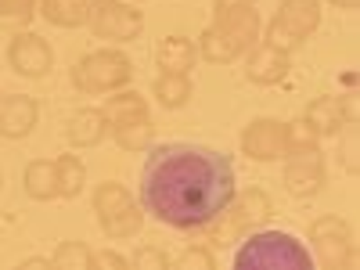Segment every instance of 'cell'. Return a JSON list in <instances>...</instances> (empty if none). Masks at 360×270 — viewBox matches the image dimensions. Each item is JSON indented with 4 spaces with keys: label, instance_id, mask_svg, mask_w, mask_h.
Segmentation results:
<instances>
[{
    "label": "cell",
    "instance_id": "obj_13",
    "mask_svg": "<svg viewBox=\"0 0 360 270\" xmlns=\"http://www.w3.org/2000/svg\"><path fill=\"white\" fill-rule=\"evenodd\" d=\"M0 11H4L8 18H29L33 15V0H0Z\"/></svg>",
    "mask_w": 360,
    "mask_h": 270
},
{
    "label": "cell",
    "instance_id": "obj_6",
    "mask_svg": "<svg viewBox=\"0 0 360 270\" xmlns=\"http://www.w3.org/2000/svg\"><path fill=\"white\" fill-rule=\"evenodd\" d=\"M37 123V105L29 98H8L0 105V134L8 137H25Z\"/></svg>",
    "mask_w": 360,
    "mask_h": 270
},
{
    "label": "cell",
    "instance_id": "obj_11",
    "mask_svg": "<svg viewBox=\"0 0 360 270\" xmlns=\"http://www.w3.org/2000/svg\"><path fill=\"white\" fill-rule=\"evenodd\" d=\"M72 141H79V144H94L98 137H101V115L98 112H79V115H72Z\"/></svg>",
    "mask_w": 360,
    "mask_h": 270
},
{
    "label": "cell",
    "instance_id": "obj_8",
    "mask_svg": "<svg viewBox=\"0 0 360 270\" xmlns=\"http://www.w3.org/2000/svg\"><path fill=\"white\" fill-rule=\"evenodd\" d=\"M44 15L58 25H79L86 18V0H44Z\"/></svg>",
    "mask_w": 360,
    "mask_h": 270
},
{
    "label": "cell",
    "instance_id": "obj_3",
    "mask_svg": "<svg viewBox=\"0 0 360 270\" xmlns=\"http://www.w3.org/2000/svg\"><path fill=\"white\" fill-rule=\"evenodd\" d=\"M90 25H94L98 37H112V40H127L141 29V15L115 4V0H94V11H90Z\"/></svg>",
    "mask_w": 360,
    "mask_h": 270
},
{
    "label": "cell",
    "instance_id": "obj_7",
    "mask_svg": "<svg viewBox=\"0 0 360 270\" xmlns=\"http://www.w3.org/2000/svg\"><path fill=\"white\" fill-rule=\"evenodd\" d=\"M25 188L33 198H51L58 195V169L51 162H33L25 173Z\"/></svg>",
    "mask_w": 360,
    "mask_h": 270
},
{
    "label": "cell",
    "instance_id": "obj_5",
    "mask_svg": "<svg viewBox=\"0 0 360 270\" xmlns=\"http://www.w3.org/2000/svg\"><path fill=\"white\" fill-rule=\"evenodd\" d=\"M8 58H11L15 72H22V76H44V72L51 69V47H47L37 33H22V37H15Z\"/></svg>",
    "mask_w": 360,
    "mask_h": 270
},
{
    "label": "cell",
    "instance_id": "obj_1",
    "mask_svg": "<svg viewBox=\"0 0 360 270\" xmlns=\"http://www.w3.org/2000/svg\"><path fill=\"white\" fill-rule=\"evenodd\" d=\"M234 184L227 152L202 141H166L144 155L141 205L166 227L198 231L231 209Z\"/></svg>",
    "mask_w": 360,
    "mask_h": 270
},
{
    "label": "cell",
    "instance_id": "obj_2",
    "mask_svg": "<svg viewBox=\"0 0 360 270\" xmlns=\"http://www.w3.org/2000/svg\"><path fill=\"white\" fill-rule=\"evenodd\" d=\"M234 266H310L314 256L292 231H259L238 245Z\"/></svg>",
    "mask_w": 360,
    "mask_h": 270
},
{
    "label": "cell",
    "instance_id": "obj_9",
    "mask_svg": "<svg viewBox=\"0 0 360 270\" xmlns=\"http://www.w3.org/2000/svg\"><path fill=\"white\" fill-rule=\"evenodd\" d=\"M159 62H162V69H169V72H184L188 62H191V44L180 40V37L166 40L162 51H159Z\"/></svg>",
    "mask_w": 360,
    "mask_h": 270
},
{
    "label": "cell",
    "instance_id": "obj_4",
    "mask_svg": "<svg viewBox=\"0 0 360 270\" xmlns=\"http://www.w3.org/2000/svg\"><path fill=\"white\" fill-rule=\"evenodd\" d=\"M127 76H130V65H127V58H119V54H94V58H86L83 65H76V83L86 86V90L123 83Z\"/></svg>",
    "mask_w": 360,
    "mask_h": 270
},
{
    "label": "cell",
    "instance_id": "obj_14",
    "mask_svg": "<svg viewBox=\"0 0 360 270\" xmlns=\"http://www.w3.org/2000/svg\"><path fill=\"white\" fill-rule=\"evenodd\" d=\"M159 94H162V101L180 105V101H184V94H188V83H166V79H159Z\"/></svg>",
    "mask_w": 360,
    "mask_h": 270
},
{
    "label": "cell",
    "instance_id": "obj_12",
    "mask_svg": "<svg viewBox=\"0 0 360 270\" xmlns=\"http://www.w3.org/2000/svg\"><path fill=\"white\" fill-rule=\"evenodd\" d=\"M54 263H58V266H69V263H79V266H83V263H90V252L79 249L76 242H69V245H62V252L54 256Z\"/></svg>",
    "mask_w": 360,
    "mask_h": 270
},
{
    "label": "cell",
    "instance_id": "obj_10",
    "mask_svg": "<svg viewBox=\"0 0 360 270\" xmlns=\"http://www.w3.org/2000/svg\"><path fill=\"white\" fill-rule=\"evenodd\" d=\"M54 169H58V191L62 195H79V188H83V162L65 155Z\"/></svg>",
    "mask_w": 360,
    "mask_h": 270
}]
</instances>
